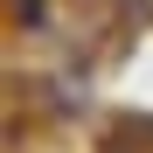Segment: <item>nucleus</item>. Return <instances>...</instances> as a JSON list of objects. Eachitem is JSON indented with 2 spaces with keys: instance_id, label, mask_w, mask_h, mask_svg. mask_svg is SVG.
I'll use <instances>...</instances> for the list:
<instances>
[{
  "instance_id": "nucleus-1",
  "label": "nucleus",
  "mask_w": 153,
  "mask_h": 153,
  "mask_svg": "<svg viewBox=\"0 0 153 153\" xmlns=\"http://www.w3.org/2000/svg\"><path fill=\"white\" fill-rule=\"evenodd\" d=\"M14 14L21 21H42V0H14Z\"/></svg>"
}]
</instances>
